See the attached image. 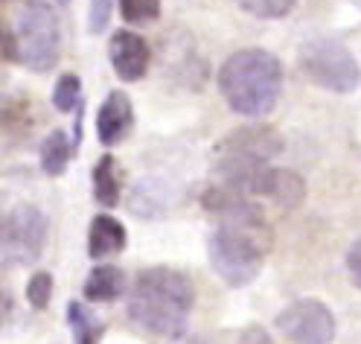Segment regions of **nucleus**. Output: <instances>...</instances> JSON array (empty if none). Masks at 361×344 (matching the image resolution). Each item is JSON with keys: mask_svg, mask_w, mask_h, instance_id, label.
<instances>
[{"mask_svg": "<svg viewBox=\"0 0 361 344\" xmlns=\"http://www.w3.org/2000/svg\"><path fill=\"white\" fill-rule=\"evenodd\" d=\"M283 152V137L271 126H242L216 146V160L262 167Z\"/></svg>", "mask_w": 361, "mask_h": 344, "instance_id": "nucleus-7", "label": "nucleus"}, {"mask_svg": "<svg viewBox=\"0 0 361 344\" xmlns=\"http://www.w3.org/2000/svg\"><path fill=\"white\" fill-rule=\"evenodd\" d=\"M53 105L59 111H73L82 105V79L76 73H61L53 88Z\"/></svg>", "mask_w": 361, "mask_h": 344, "instance_id": "nucleus-18", "label": "nucleus"}, {"mask_svg": "<svg viewBox=\"0 0 361 344\" xmlns=\"http://www.w3.org/2000/svg\"><path fill=\"white\" fill-rule=\"evenodd\" d=\"M192 344H201V341H192Z\"/></svg>", "mask_w": 361, "mask_h": 344, "instance_id": "nucleus-25", "label": "nucleus"}, {"mask_svg": "<svg viewBox=\"0 0 361 344\" xmlns=\"http://www.w3.org/2000/svg\"><path fill=\"white\" fill-rule=\"evenodd\" d=\"M149 44L143 35L131 32V30H117L108 41V59L114 73L123 82H140L149 71Z\"/></svg>", "mask_w": 361, "mask_h": 344, "instance_id": "nucleus-8", "label": "nucleus"}, {"mask_svg": "<svg viewBox=\"0 0 361 344\" xmlns=\"http://www.w3.org/2000/svg\"><path fill=\"white\" fill-rule=\"evenodd\" d=\"M94 198L102 208H117L123 198V178L114 155H102L94 167Z\"/></svg>", "mask_w": 361, "mask_h": 344, "instance_id": "nucleus-13", "label": "nucleus"}, {"mask_svg": "<svg viewBox=\"0 0 361 344\" xmlns=\"http://www.w3.org/2000/svg\"><path fill=\"white\" fill-rule=\"evenodd\" d=\"M347 271H350V280L361 289V239H355L353 248L347 251Z\"/></svg>", "mask_w": 361, "mask_h": 344, "instance_id": "nucleus-22", "label": "nucleus"}, {"mask_svg": "<svg viewBox=\"0 0 361 344\" xmlns=\"http://www.w3.org/2000/svg\"><path fill=\"white\" fill-rule=\"evenodd\" d=\"M265 198H274L280 208L295 210V208H300V201L306 198V181L295 170H271Z\"/></svg>", "mask_w": 361, "mask_h": 344, "instance_id": "nucleus-14", "label": "nucleus"}, {"mask_svg": "<svg viewBox=\"0 0 361 344\" xmlns=\"http://www.w3.org/2000/svg\"><path fill=\"white\" fill-rule=\"evenodd\" d=\"M126 204H128V210L140 219H161L172 204V187L161 178L146 175L131 187Z\"/></svg>", "mask_w": 361, "mask_h": 344, "instance_id": "nucleus-10", "label": "nucleus"}, {"mask_svg": "<svg viewBox=\"0 0 361 344\" xmlns=\"http://www.w3.org/2000/svg\"><path fill=\"white\" fill-rule=\"evenodd\" d=\"M239 344H274V341H271V336H268L262 327L251 324V327H245V330L239 333Z\"/></svg>", "mask_w": 361, "mask_h": 344, "instance_id": "nucleus-23", "label": "nucleus"}, {"mask_svg": "<svg viewBox=\"0 0 361 344\" xmlns=\"http://www.w3.org/2000/svg\"><path fill=\"white\" fill-rule=\"evenodd\" d=\"M15 38H18V56L32 73H47L59 61V44L61 27L59 15L47 0H30L18 12L15 20Z\"/></svg>", "mask_w": 361, "mask_h": 344, "instance_id": "nucleus-4", "label": "nucleus"}, {"mask_svg": "<svg viewBox=\"0 0 361 344\" xmlns=\"http://www.w3.org/2000/svg\"><path fill=\"white\" fill-rule=\"evenodd\" d=\"M59 4H71V0H59Z\"/></svg>", "mask_w": 361, "mask_h": 344, "instance_id": "nucleus-24", "label": "nucleus"}, {"mask_svg": "<svg viewBox=\"0 0 361 344\" xmlns=\"http://www.w3.org/2000/svg\"><path fill=\"white\" fill-rule=\"evenodd\" d=\"M298 61L309 82L329 90V94H353L361 88V64L355 61L347 44L332 35L306 41Z\"/></svg>", "mask_w": 361, "mask_h": 344, "instance_id": "nucleus-3", "label": "nucleus"}, {"mask_svg": "<svg viewBox=\"0 0 361 344\" xmlns=\"http://www.w3.org/2000/svg\"><path fill=\"white\" fill-rule=\"evenodd\" d=\"M134 123V108L131 100L123 90H111L97 114V137L102 146H117L123 137L131 131Z\"/></svg>", "mask_w": 361, "mask_h": 344, "instance_id": "nucleus-9", "label": "nucleus"}, {"mask_svg": "<svg viewBox=\"0 0 361 344\" xmlns=\"http://www.w3.org/2000/svg\"><path fill=\"white\" fill-rule=\"evenodd\" d=\"M120 15L131 27H146L161 15V0H120Z\"/></svg>", "mask_w": 361, "mask_h": 344, "instance_id": "nucleus-17", "label": "nucleus"}, {"mask_svg": "<svg viewBox=\"0 0 361 344\" xmlns=\"http://www.w3.org/2000/svg\"><path fill=\"white\" fill-rule=\"evenodd\" d=\"M67 321H71V327H73L76 344H99V338L105 333V324H99V321L82 304H76V301L67 304Z\"/></svg>", "mask_w": 361, "mask_h": 344, "instance_id": "nucleus-16", "label": "nucleus"}, {"mask_svg": "<svg viewBox=\"0 0 361 344\" xmlns=\"http://www.w3.org/2000/svg\"><path fill=\"white\" fill-rule=\"evenodd\" d=\"M76 152V143L67 137L61 129H53L47 137H44V143H41V170L47 172V175H61L67 170V164H71V158Z\"/></svg>", "mask_w": 361, "mask_h": 344, "instance_id": "nucleus-15", "label": "nucleus"}, {"mask_svg": "<svg viewBox=\"0 0 361 344\" xmlns=\"http://www.w3.org/2000/svg\"><path fill=\"white\" fill-rule=\"evenodd\" d=\"M277 330L295 344H332L335 315L314 297H300L277 315Z\"/></svg>", "mask_w": 361, "mask_h": 344, "instance_id": "nucleus-6", "label": "nucleus"}, {"mask_svg": "<svg viewBox=\"0 0 361 344\" xmlns=\"http://www.w3.org/2000/svg\"><path fill=\"white\" fill-rule=\"evenodd\" d=\"M216 82L231 111L257 120L277 108L283 94V64L262 47H245L224 59Z\"/></svg>", "mask_w": 361, "mask_h": 344, "instance_id": "nucleus-2", "label": "nucleus"}, {"mask_svg": "<svg viewBox=\"0 0 361 344\" xmlns=\"http://www.w3.org/2000/svg\"><path fill=\"white\" fill-rule=\"evenodd\" d=\"M195 304V286L184 271L154 266L134 278L128 292V318L146 333L161 338H184L190 312Z\"/></svg>", "mask_w": 361, "mask_h": 344, "instance_id": "nucleus-1", "label": "nucleus"}, {"mask_svg": "<svg viewBox=\"0 0 361 344\" xmlns=\"http://www.w3.org/2000/svg\"><path fill=\"white\" fill-rule=\"evenodd\" d=\"M128 234L123 222H117L114 216L99 213L90 219V231H87V254L94 260H105V257H114L126 248Z\"/></svg>", "mask_w": 361, "mask_h": 344, "instance_id": "nucleus-11", "label": "nucleus"}, {"mask_svg": "<svg viewBox=\"0 0 361 344\" xmlns=\"http://www.w3.org/2000/svg\"><path fill=\"white\" fill-rule=\"evenodd\" d=\"M298 0H236V6L254 18H262V20H277V18H286L291 9H295Z\"/></svg>", "mask_w": 361, "mask_h": 344, "instance_id": "nucleus-19", "label": "nucleus"}, {"mask_svg": "<svg viewBox=\"0 0 361 344\" xmlns=\"http://www.w3.org/2000/svg\"><path fill=\"white\" fill-rule=\"evenodd\" d=\"M111 12H114V0H90L87 6V32L90 35H99L108 30V20Z\"/></svg>", "mask_w": 361, "mask_h": 344, "instance_id": "nucleus-21", "label": "nucleus"}, {"mask_svg": "<svg viewBox=\"0 0 361 344\" xmlns=\"http://www.w3.org/2000/svg\"><path fill=\"white\" fill-rule=\"evenodd\" d=\"M47 216L35 204H15L4 216L0 245H4V266H30L41 257L47 245Z\"/></svg>", "mask_w": 361, "mask_h": 344, "instance_id": "nucleus-5", "label": "nucleus"}, {"mask_svg": "<svg viewBox=\"0 0 361 344\" xmlns=\"http://www.w3.org/2000/svg\"><path fill=\"white\" fill-rule=\"evenodd\" d=\"M82 292L90 304H111L126 292V274L117 266H97L87 274Z\"/></svg>", "mask_w": 361, "mask_h": 344, "instance_id": "nucleus-12", "label": "nucleus"}, {"mask_svg": "<svg viewBox=\"0 0 361 344\" xmlns=\"http://www.w3.org/2000/svg\"><path fill=\"white\" fill-rule=\"evenodd\" d=\"M50 297H53V278H50L47 271L32 274L30 283H27V301H30V307H35V309H47Z\"/></svg>", "mask_w": 361, "mask_h": 344, "instance_id": "nucleus-20", "label": "nucleus"}]
</instances>
